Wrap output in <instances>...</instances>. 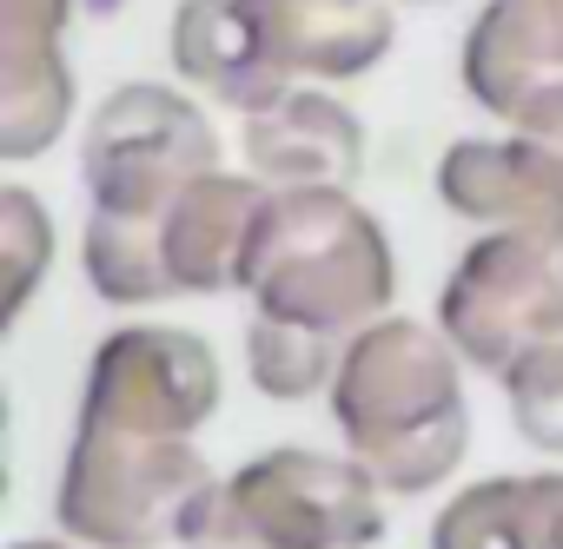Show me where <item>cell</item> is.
<instances>
[{"label": "cell", "instance_id": "6da1fadb", "mask_svg": "<svg viewBox=\"0 0 563 549\" xmlns=\"http://www.w3.org/2000/svg\"><path fill=\"white\" fill-rule=\"evenodd\" d=\"M212 166H219L212 120L173 87L133 80L93 113L87 146H80V179L93 192L80 265L107 305H159L166 299L159 258H153V225Z\"/></svg>", "mask_w": 563, "mask_h": 549}, {"label": "cell", "instance_id": "7a4b0ae2", "mask_svg": "<svg viewBox=\"0 0 563 549\" xmlns=\"http://www.w3.org/2000/svg\"><path fill=\"white\" fill-rule=\"evenodd\" d=\"M385 0H179L173 67L232 113H265L299 80H358L391 54Z\"/></svg>", "mask_w": 563, "mask_h": 549}, {"label": "cell", "instance_id": "3957f363", "mask_svg": "<svg viewBox=\"0 0 563 549\" xmlns=\"http://www.w3.org/2000/svg\"><path fill=\"white\" fill-rule=\"evenodd\" d=\"M332 417L345 430V450L391 496H424L464 463L471 444L464 351L444 332L385 312L345 345V365L332 378Z\"/></svg>", "mask_w": 563, "mask_h": 549}, {"label": "cell", "instance_id": "277c9868", "mask_svg": "<svg viewBox=\"0 0 563 549\" xmlns=\"http://www.w3.org/2000/svg\"><path fill=\"white\" fill-rule=\"evenodd\" d=\"M252 318L306 325L352 345L398 299V258L385 225L345 186H272L252 251Z\"/></svg>", "mask_w": 563, "mask_h": 549}, {"label": "cell", "instance_id": "5b68a950", "mask_svg": "<svg viewBox=\"0 0 563 549\" xmlns=\"http://www.w3.org/2000/svg\"><path fill=\"white\" fill-rule=\"evenodd\" d=\"M212 503H219V477L192 450V437L80 424L60 470L54 516L87 549H166V542L192 549Z\"/></svg>", "mask_w": 563, "mask_h": 549}, {"label": "cell", "instance_id": "8992f818", "mask_svg": "<svg viewBox=\"0 0 563 549\" xmlns=\"http://www.w3.org/2000/svg\"><path fill=\"white\" fill-rule=\"evenodd\" d=\"M378 490L358 457L265 450L219 483L192 549H372L385 536Z\"/></svg>", "mask_w": 563, "mask_h": 549}, {"label": "cell", "instance_id": "52a82bcc", "mask_svg": "<svg viewBox=\"0 0 563 549\" xmlns=\"http://www.w3.org/2000/svg\"><path fill=\"white\" fill-rule=\"evenodd\" d=\"M438 332L477 371H510L523 351L563 338V238L490 225L438 292Z\"/></svg>", "mask_w": 563, "mask_h": 549}, {"label": "cell", "instance_id": "ba28073f", "mask_svg": "<svg viewBox=\"0 0 563 549\" xmlns=\"http://www.w3.org/2000/svg\"><path fill=\"white\" fill-rule=\"evenodd\" d=\"M219 358L199 332L179 325H126L93 351L80 424L140 430V437H192L219 417Z\"/></svg>", "mask_w": 563, "mask_h": 549}, {"label": "cell", "instance_id": "9c48e42d", "mask_svg": "<svg viewBox=\"0 0 563 549\" xmlns=\"http://www.w3.org/2000/svg\"><path fill=\"white\" fill-rule=\"evenodd\" d=\"M438 199L471 225L563 238V87L530 100L504 139H457L438 159Z\"/></svg>", "mask_w": 563, "mask_h": 549}, {"label": "cell", "instance_id": "30bf717a", "mask_svg": "<svg viewBox=\"0 0 563 549\" xmlns=\"http://www.w3.org/2000/svg\"><path fill=\"white\" fill-rule=\"evenodd\" d=\"M265 205H272V192H258V179H239V172H219V166L199 172L153 225V258H159L166 299L245 292Z\"/></svg>", "mask_w": 563, "mask_h": 549}, {"label": "cell", "instance_id": "8fae6325", "mask_svg": "<svg viewBox=\"0 0 563 549\" xmlns=\"http://www.w3.org/2000/svg\"><path fill=\"white\" fill-rule=\"evenodd\" d=\"M67 14L74 0H0V159H41L74 120Z\"/></svg>", "mask_w": 563, "mask_h": 549}, {"label": "cell", "instance_id": "7c38bea8", "mask_svg": "<svg viewBox=\"0 0 563 549\" xmlns=\"http://www.w3.org/2000/svg\"><path fill=\"white\" fill-rule=\"evenodd\" d=\"M563 87V0H490L464 34V93L504 126Z\"/></svg>", "mask_w": 563, "mask_h": 549}, {"label": "cell", "instance_id": "4fadbf2b", "mask_svg": "<svg viewBox=\"0 0 563 549\" xmlns=\"http://www.w3.org/2000/svg\"><path fill=\"white\" fill-rule=\"evenodd\" d=\"M245 166L265 186H352L365 166V126L339 93L292 87L265 113H245Z\"/></svg>", "mask_w": 563, "mask_h": 549}, {"label": "cell", "instance_id": "5bb4252c", "mask_svg": "<svg viewBox=\"0 0 563 549\" xmlns=\"http://www.w3.org/2000/svg\"><path fill=\"white\" fill-rule=\"evenodd\" d=\"M431 549H563V470L457 490L431 523Z\"/></svg>", "mask_w": 563, "mask_h": 549}, {"label": "cell", "instance_id": "9a60e30c", "mask_svg": "<svg viewBox=\"0 0 563 549\" xmlns=\"http://www.w3.org/2000/svg\"><path fill=\"white\" fill-rule=\"evenodd\" d=\"M339 365H345V345L325 338V332L278 325V318H252V332H245V371L278 404H299V397L332 391Z\"/></svg>", "mask_w": 563, "mask_h": 549}, {"label": "cell", "instance_id": "2e32d148", "mask_svg": "<svg viewBox=\"0 0 563 549\" xmlns=\"http://www.w3.org/2000/svg\"><path fill=\"white\" fill-rule=\"evenodd\" d=\"M504 397H510V424L530 450L563 457V338L523 351L504 371Z\"/></svg>", "mask_w": 563, "mask_h": 549}, {"label": "cell", "instance_id": "e0dca14e", "mask_svg": "<svg viewBox=\"0 0 563 549\" xmlns=\"http://www.w3.org/2000/svg\"><path fill=\"white\" fill-rule=\"evenodd\" d=\"M0 251H8V318H21L54 258V219L27 186H0Z\"/></svg>", "mask_w": 563, "mask_h": 549}, {"label": "cell", "instance_id": "ac0fdd59", "mask_svg": "<svg viewBox=\"0 0 563 549\" xmlns=\"http://www.w3.org/2000/svg\"><path fill=\"white\" fill-rule=\"evenodd\" d=\"M14 549H74V542H41V536H34V542H14Z\"/></svg>", "mask_w": 563, "mask_h": 549}]
</instances>
